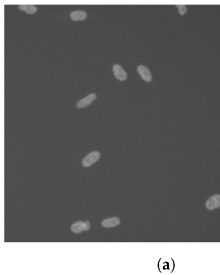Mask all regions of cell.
I'll return each instance as SVG.
<instances>
[{
  "mask_svg": "<svg viewBox=\"0 0 220 275\" xmlns=\"http://www.w3.org/2000/svg\"><path fill=\"white\" fill-rule=\"evenodd\" d=\"M158 270L162 274L168 275L174 271L175 268L174 260L170 257H162L157 263Z\"/></svg>",
  "mask_w": 220,
  "mask_h": 275,
  "instance_id": "6da1fadb",
  "label": "cell"
},
{
  "mask_svg": "<svg viewBox=\"0 0 220 275\" xmlns=\"http://www.w3.org/2000/svg\"><path fill=\"white\" fill-rule=\"evenodd\" d=\"M100 158V152L98 151L92 152L86 156L82 161V165L83 167H88L93 165Z\"/></svg>",
  "mask_w": 220,
  "mask_h": 275,
  "instance_id": "7a4b0ae2",
  "label": "cell"
},
{
  "mask_svg": "<svg viewBox=\"0 0 220 275\" xmlns=\"http://www.w3.org/2000/svg\"><path fill=\"white\" fill-rule=\"evenodd\" d=\"M205 206L208 210H214L220 207V195H214L208 199Z\"/></svg>",
  "mask_w": 220,
  "mask_h": 275,
  "instance_id": "3957f363",
  "label": "cell"
},
{
  "mask_svg": "<svg viewBox=\"0 0 220 275\" xmlns=\"http://www.w3.org/2000/svg\"><path fill=\"white\" fill-rule=\"evenodd\" d=\"M112 71H113V73H114V76L119 80H126V79L127 78V73H126L125 71H124V69H123V67L121 65H118V64H115L113 66Z\"/></svg>",
  "mask_w": 220,
  "mask_h": 275,
  "instance_id": "277c9868",
  "label": "cell"
},
{
  "mask_svg": "<svg viewBox=\"0 0 220 275\" xmlns=\"http://www.w3.org/2000/svg\"><path fill=\"white\" fill-rule=\"evenodd\" d=\"M96 94L95 93H91L89 96L79 101L76 104L77 107L79 109L84 108L91 104V103L96 100Z\"/></svg>",
  "mask_w": 220,
  "mask_h": 275,
  "instance_id": "5b68a950",
  "label": "cell"
},
{
  "mask_svg": "<svg viewBox=\"0 0 220 275\" xmlns=\"http://www.w3.org/2000/svg\"><path fill=\"white\" fill-rule=\"evenodd\" d=\"M138 72L142 78L146 82H150L152 81V74L147 67L144 65H140L138 67Z\"/></svg>",
  "mask_w": 220,
  "mask_h": 275,
  "instance_id": "8992f818",
  "label": "cell"
},
{
  "mask_svg": "<svg viewBox=\"0 0 220 275\" xmlns=\"http://www.w3.org/2000/svg\"><path fill=\"white\" fill-rule=\"evenodd\" d=\"M120 224V220L118 217H112L103 220L101 222V225L103 227L110 228L114 227Z\"/></svg>",
  "mask_w": 220,
  "mask_h": 275,
  "instance_id": "52a82bcc",
  "label": "cell"
},
{
  "mask_svg": "<svg viewBox=\"0 0 220 275\" xmlns=\"http://www.w3.org/2000/svg\"><path fill=\"white\" fill-rule=\"evenodd\" d=\"M86 16H87V14L84 11L76 10V11L71 12L70 17H71V20H73V21L78 22V21H83V20H85Z\"/></svg>",
  "mask_w": 220,
  "mask_h": 275,
  "instance_id": "ba28073f",
  "label": "cell"
},
{
  "mask_svg": "<svg viewBox=\"0 0 220 275\" xmlns=\"http://www.w3.org/2000/svg\"><path fill=\"white\" fill-rule=\"evenodd\" d=\"M19 9L29 14H34L37 10V7L34 5H21L19 6Z\"/></svg>",
  "mask_w": 220,
  "mask_h": 275,
  "instance_id": "9c48e42d",
  "label": "cell"
},
{
  "mask_svg": "<svg viewBox=\"0 0 220 275\" xmlns=\"http://www.w3.org/2000/svg\"><path fill=\"white\" fill-rule=\"evenodd\" d=\"M71 231L74 233H81L84 231L83 229V222L81 221H79L71 225Z\"/></svg>",
  "mask_w": 220,
  "mask_h": 275,
  "instance_id": "30bf717a",
  "label": "cell"
},
{
  "mask_svg": "<svg viewBox=\"0 0 220 275\" xmlns=\"http://www.w3.org/2000/svg\"><path fill=\"white\" fill-rule=\"evenodd\" d=\"M177 8H178V10H179V14H181V16L184 15V14L187 12V7H185V5H177Z\"/></svg>",
  "mask_w": 220,
  "mask_h": 275,
  "instance_id": "8fae6325",
  "label": "cell"
},
{
  "mask_svg": "<svg viewBox=\"0 0 220 275\" xmlns=\"http://www.w3.org/2000/svg\"><path fill=\"white\" fill-rule=\"evenodd\" d=\"M91 228V224L89 221H86V222H83V229L84 231H89Z\"/></svg>",
  "mask_w": 220,
  "mask_h": 275,
  "instance_id": "7c38bea8",
  "label": "cell"
}]
</instances>
